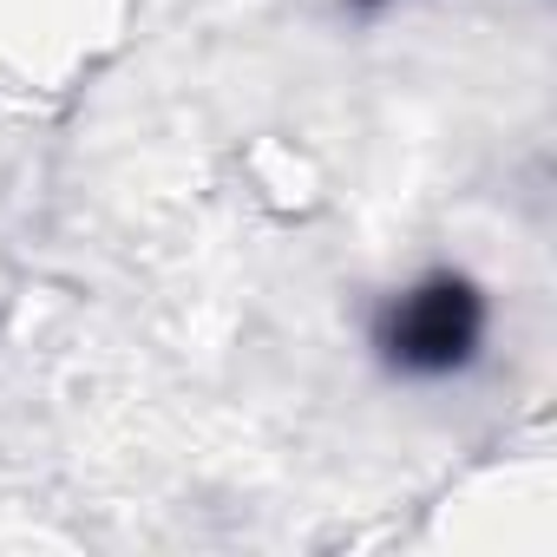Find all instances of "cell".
Wrapping results in <instances>:
<instances>
[{"mask_svg":"<svg viewBox=\"0 0 557 557\" xmlns=\"http://www.w3.org/2000/svg\"><path fill=\"white\" fill-rule=\"evenodd\" d=\"M466 335H472V309H466V296H459V289H440V296H426V302L407 309L400 348H407L413 361H453V355L466 348Z\"/></svg>","mask_w":557,"mask_h":557,"instance_id":"6da1fadb","label":"cell"}]
</instances>
